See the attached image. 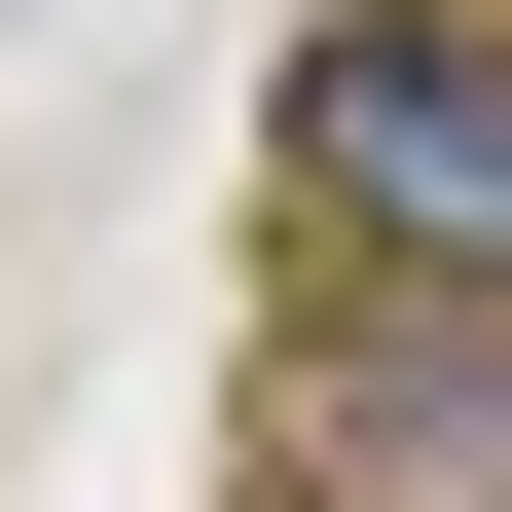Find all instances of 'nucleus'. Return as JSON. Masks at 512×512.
<instances>
[{
	"instance_id": "f257e3e1",
	"label": "nucleus",
	"mask_w": 512,
	"mask_h": 512,
	"mask_svg": "<svg viewBox=\"0 0 512 512\" xmlns=\"http://www.w3.org/2000/svg\"><path fill=\"white\" fill-rule=\"evenodd\" d=\"M256 147H293V220H330V256L512 293V0H293Z\"/></svg>"
},
{
	"instance_id": "f03ea898",
	"label": "nucleus",
	"mask_w": 512,
	"mask_h": 512,
	"mask_svg": "<svg viewBox=\"0 0 512 512\" xmlns=\"http://www.w3.org/2000/svg\"><path fill=\"white\" fill-rule=\"evenodd\" d=\"M293 512H512V293L330 256L293 293Z\"/></svg>"
},
{
	"instance_id": "7ed1b4c3",
	"label": "nucleus",
	"mask_w": 512,
	"mask_h": 512,
	"mask_svg": "<svg viewBox=\"0 0 512 512\" xmlns=\"http://www.w3.org/2000/svg\"><path fill=\"white\" fill-rule=\"evenodd\" d=\"M256 512H293V476H256Z\"/></svg>"
}]
</instances>
